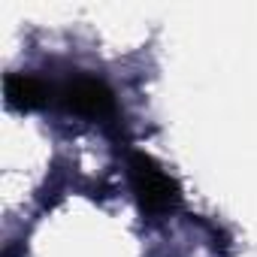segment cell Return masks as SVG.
I'll return each instance as SVG.
<instances>
[{
    "mask_svg": "<svg viewBox=\"0 0 257 257\" xmlns=\"http://www.w3.org/2000/svg\"><path fill=\"white\" fill-rule=\"evenodd\" d=\"M127 170H131V185H134L137 203L146 215H167L182 203L176 179H170L152 155L134 152L131 161H127Z\"/></svg>",
    "mask_w": 257,
    "mask_h": 257,
    "instance_id": "6da1fadb",
    "label": "cell"
},
{
    "mask_svg": "<svg viewBox=\"0 0 257 257\" xmlns=\"http://www.w3.org/2000/svg\"><path fill=\"white\" fill-rule=\"evenodd\" d=\"M58 100H61L70 112L85 115V118H97V121L115 118V112H118L112 88H109L106 82L94 79V76H85V73L70 76V79L58 88Z\"/></svg>",
    "mask_w": 257,
    "mask_h": 257,
    "instance_id": "7a4b0ae2",
    "label": "cell"
},
{
    "mask_svg": "<svg viewBox=\"0 0 257 257\" xmlns=\"http://www.w3.org/2000/svg\"><path fill=\"white\" fill-rule=\"evenodd\" d=\"M4 94L7 103L13 109H40L49 103L52 88L40 79V76H28V73H13L4 82Z\"/></svg>",
    "mask_w": 257,
    "mask_h": 257,
    "instance_id": "3957f363",
    "label": "cell"
}]
</instances>
